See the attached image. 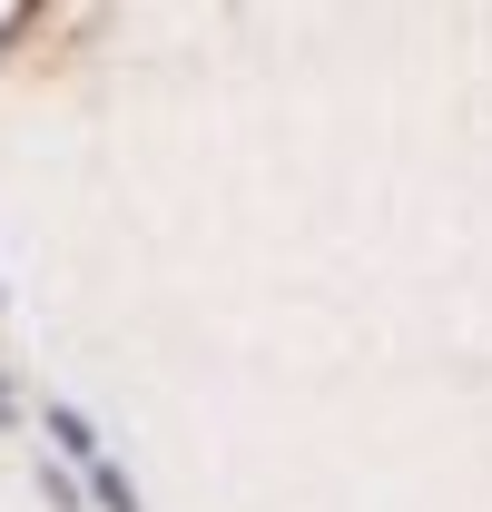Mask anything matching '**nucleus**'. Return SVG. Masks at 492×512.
I'll return each mask as SVG.
<instances>
[{
  "mask_svg": "<svg viewBox=\"0 0 492 512\" xmlns=\"http://www.w3.org/2000/svg\"><path fill=\"white\" fill-rule=\"evenodd\" d=\"M89 483H99V503H109V512H138V493H128L119 463H89Z\"/></svg>",
  "mask_w": 492,
  "mask_h": 512,
  "instance_id": "obj_2",
  "label": "nucleus"
},
{
  "mask_svg": "<svg viewBox=\"0 0 492 512\" xmlns=\"http://www.w3.org/2000/svg\"><path fill=\"white\" fill-rule=\"evenodd\" d=\"M50 434H60V453H79V463H99V434H89V414H50Z\"/></svg>",
  "mask_w": 492,
  "mask_h": 512,
  "instance_id": "obj_1",
  "label": "nucleus"
}]
</instances>
